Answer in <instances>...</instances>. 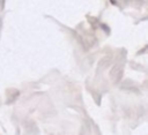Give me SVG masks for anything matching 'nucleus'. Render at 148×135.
I'll list each match as a JSON object with an SVG mask.
<instances>
[{
  "label": "nucleus",
  "instance_id": "nucleus-1",
  "mask_svg": "<svg viewBox=\"0 0 148 135\" xmlns=\"http://www.w3.org/2000/svg\"><path fill=\"white\" fill-rule=\"evenodd\" d=\"M120 74H121L120 66L117 63V65H114V66L111 68V70H110V78H111L113 82H117L118 78L120 77Z\"/></svg>",
  "mask_w": 148,
  "mask_h": 135
},
{
  "label": "nucleus",
  "instance_id": "nucleus-2",
  "mask_svg": "<svg viewBox=\"0 0 148 135\" xmlns=\"http://www.w3.org/2000/svg\"><path fill=\"white\" fill-rule=\"evenodd\" d=\"M102 28H104V31H105L106 33H109V32H110V31H109V28H108L105 24H102Z\"/></svg>",
  "mask_w": 148,
  "mask_h": 135
},
{
  "label": "nucleus",
  "instance_id": "nucleus-3",
  "mask_svg": "<svg viewBox=\"0 0 148 135\" xmlns=\"http://www.w3.org/2000/svg\"><path fill=\"white\" fill-rule=\"evenodd\" d=\"M110 2H111L112 5H116V3H117V0H110Z\"/></svg>",
  "mask_w": 148,
  "mask_h": 135
},
{
  "label": "nucleus",
  "instance_id": "nucleus-4",
  "mask_svg": "<svg viewBox=\"0 0 148 135\" xmlns=\"http://www.w3.org/2000/svg\"><path fill=\"white\" fill-rule=\"evenodd\" d=\"M1 27H2V20H1V17H0V31H1Z\"/></svg>",
  "mask_w": 148,
  "mask_h": 135
}]
</instances>
